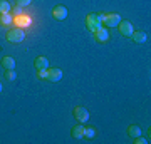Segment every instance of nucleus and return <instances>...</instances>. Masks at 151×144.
<instances>
[{
  "label": "nucleus",
  "mask_w": 151,
  "mask_h": 144,
  "mask_svg": "<svg viewBox=\"0 0 151 144\" xmlns=\"http://www.w3.org/2000/svg\"><path fill=\"white\" fill-rule=\"evenodd\" d=\"M101 22H103V25L106 29H109V27H118V24L121 22V17L118 14H103Z\"/></svg>",
  "instance_id": "3"
},
{
  "label": "nucleus",
  "mask_w": 151,
  "mask_h": 144,
  "mask_svg": "<svg viewBox=\"0 0 151 144\" xmlns=\"http://www.w3.org/2000/svg\"><path fill=\"white\" fill-rule=\"evenodd\" d=\"M118 30L124 37H131V34L134 32V27H133V24L129 20H121L118 24Z\"/></svg>",
  "instance_id": "4"
},
{
  "label": "nucleus",
  "mask_w": 151,
  "mask_h": 144,
  "mask_svg": "<svg viewBox=\"0 0 151 144\" xmlns=\"http://www.w3.org/2000/svg\"><path fill=\"white\" fill-rule=\"evenodd\" d=\"M34 67H35L37 70H45L49 67L47 57H42V55H40V57H37V59H35V62H34Z\"/></svg>",
  "instance_id": "9"
},
{
  "label": "nucleus",
  "mask_w": 151,
  "mask_h": 144,
  "mask_svg": "<svg viewBox=\"0 0 151 144\" xmlns=\"http://www.w3.org/2000/svg\"><path fill=\"white\" fill-rule=\"evenodd\" d=\"M30 4H32V0H15V5L17 7H29L30 5Z\"/></svg>",
  "instance_id": "18"
},
{
  "label": "nucleus",
  "mask_w": 151,
  "mask_h": 144,
  "mask_svg": "<svg viewBox=\"0 0 151 144\" xmlns=\"http://www.w3.org/2000/svg\"><path fill=\"white\" fill-rule=\"evenodd\" d=\"M37 77L39 79H47V69L45 70H37Z\"/></svg>",
  "instance_id": "19"
},
{
  "label": "nucleus",
  "mask_w": 151,
  "mask_h": 144,
  "mask_svg": "<svg viewBox=\"0 0 151 144\" xmlns=\"http://www.w3.org/2000/svg\"><path fill=\"white\" fill-rule=\"evenodd\" d=\"M101 19H103V14H89V15L86 17V27L91 30V32H94V30H97L99 27L103 25V22H101Z\"/></svg>",
  "instance_id": "1"
},
{
  "label": "nucleus",
  "mask_w": 151,
  "mask_h": 144,
  "mask_svg": "<svg viewBox=\"0 0 151 144\" xmlns=\"http://www.w3.org/2000/svg\"><path fill=\"white\" fill-rule=\"evenodd\" d=\"M2 67L5 70H12L14 67H15V60H14V57H4L2 59Z\"/></svg>",
  "instance_id": "12"
},
{
  "label": "nucleus",
  "mask_w": 151,
  "mask_h": 144,
  "mask_svg": "<svg viewBox=\"0 0 151 144\" xmlns=\"http://www.w3.org/2000/svg\"><path fill=\"white\" fill-rule=\"evenodd\" d=\"M2 89H4V87H2V84H0V92H2Z\"/></svg>",
  "instance_id": "21"
},
{
  "label": "nucleus",
  "mask_w": 151,
  "mask_h": 144,
  "mask_svg": "<svg viewBox=\"0 0 151 144\" xmlns=\"http://www.w3.org/2000/svg\"><path fill=\"white\" fill-rule=\"evenodd\" d=\"M94 39H96L99 44H104V42H108L109 40V29H106L104 25H101L97 30H94Z\"/></svg>",
  "instance_id": "5"
},
{
  "label": "nucleus",
  "mask_w": 151,
  "mask_h": 144,
  "mask_svg": "<svg viewBox=\"0 0 151 144\" xmlns=\"http://www.w3.org/2000/svg\"><path fill=\"white\" fill-rule=\"evenodd\" d=\"M5 79H7V80H10V82H14V80L17 79L15 70H14V69H12V70H5Z\"/></svg>",
  "instance_id": "16"
},
{
  "label": "nucleus",
  "mask_w": 151,
  "mask_h": 144,
  "mask_svg": "<svg viewBox=\"0 0 151 144\" xmlns=\"http://www.w3.org/2000/svg\"><path fill=\"white\" fill-rule=\"evenodd\" d=\"M134 143L136 144H146L148 143V139H145L143 136H138V138H134Z\"/></svg>",
  "instance_id": "20"
},
{
  "label": "nucleus",
  "mask_w": 151,
  "mask_h": 144,
  "mask_svg": "<svg viewBox=\"0 0 151 144\" xmlns=\"http://www.w3.org/2000/svg\"><path fill=\"white\" fill-rule=\"evenodd\" d=\"M0 22H2L4 25H7V24H10V22H12L10 14H0Z\"/></svg>",
  "instance_id": "17"
},
{
  "label": "nucleus",
  "mask_w": 151,
  "mask_h": 144,
  "mask_svg": "<svg viewBox=\"0 0 151 144\" xmlns=\"http://www.w3.org/2000/svg\"><path fill=\"white\" fill-rule=\"evenodd\" d=\"M24 39H25V32L20 27H14V29H10L7 32V40L10 44H20Z\"/></svg>",
  "instance_id": "2"
},
{
  "label": "nucleus",
  "mask_w": 151,
  "mask_h": 144,
  "mask_svg": "<svg viewBox=\"0 0 151 144\" xmlns=\"http://www.w3.org/2000/svg\"><path fill=\"white\" fill-rule=\"evenodd\" d=\"M131 39H133V42H136V44H145L146 40H148V37H146V32H143V30L133 32V34H131Z\"/></svg>",
  "instance_id": "10"
},
{
  "label": "nucleus",
  "mask_w": 151,
  "mask_h": 144,
  "mask_svg": "<svg viewBox=\"0 0 151 144\" xmlns=\"http://www.w3.org/2000/svg\"><path fill=\"white\" fill-rule=\"evenodd\" d=\"M12 9L10 2H7V0H0V14H9Z\"/></svg>",
  "instance_id": "14"
},
{
  "label": "nucleus",
  "mask_w": 151,
  "mask_h": 144,
  "mask_svg": "<svg viewBox=\"0 0 151 144\" xmlns=\"http://www.w3.org/2000/svg\"><path fill=\"white\" fill-rule=\"evenodd\" d=\"M84 138L94 139V138H96V129H94V128H84Z\"/></svg>",
  "instance_id": "15"
},
{
  "label": "nucleus",
  "mask_w": 151,
  "mask_h": 144,
  "mask_svg": "<svg viewBox=\"0 0 151 144\" xmlns=\"http://www.w3.org/2000/svg\"><path fill=\"white\" fill-rule=\"evenodd\" d=\"M74 117L79 121V123H86V121H89V112H87L86 107L82 106H77L74 109Z\"/></svg>",
  "instance_id": "8"
},
{
  "label": "nucleus",
  "mask_w": 151,
  "mask_h": 144,
  "mask_svg": "<svg viewBox=\"0 0 151 144\" xmlns=\"http://www.w3.org/2000/svg\"><path fill=\"white\" fill-rule=\"evenodd\" d=\"M128 134H129V136H131L133 139L138 138V136H141V129H139V126H134V124H133V126H129V128H128Z\"/></svg>",
  "instance_id": "13"
},
{
  "label": "nucleus",
  "mask_w": 151,
  "mask_h": 144,
  "mask_svg": "<svg viewBox=\"0 0 151 144\" xmlns=\"http://www.w3.org/2000/svg\"><path fill=\"white\" fill-rule=\"evenodd\" d=\"M70 134H72V138H74V139L84 138V126H82V123L76 124L74 128H72V131H70Z\"/></svg>",
  "instance_id": "11"
},
{
  "label": "nucleus",
  "mask_w": 151,
  "mask_h": 144,
  "mask_svg": "<svg viewBox=\"0 0 151 144\" xmlns=\"http://www.w3.org/2000/svg\"><path fill=\"white\" fill-rule=\"evenodd\" d=\"M67 7L64 5H55L54 9H52V17H54L55 20H64V19H67Z\"/></svg>",
  "instance_id": "7"
},
{
  "label": "nucleus",
  "mask_w": 151,
  "mask_h": 144,
  "mask_svg": "<svg viewBox=\"0 0 151 144\" xmlns=\"http://www.w3.org/2000/svg\"><path fill=\"white\" fill-rule=\"evenodd\" d=\"M60 79H62V70L59 67H47V80L59 82Z\"/></svg>",
  "instance_id": "6"
}]
</instances>
